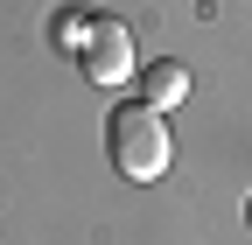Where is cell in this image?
<instances>
[{"instance_id":"obj_1","label":"cell","mask_w":252,"mask_h":245,"mask_svg":"<svg viewBox=\"0 0 252 245\" xmlns=\"http://www.w3.org/2000/svg\"><path fill=\"white\" fill-rule=\"evenodd\" d=\"M105 140H112V168L126 175V182H154L168 168V126H161V112H154L147 98H133V105H119L112 119H105Z\"/></svg>"},{"instance_id":"obj_3","label":"cell","mask_w":252,"mask_h":245,"mask_svg":"<svg viewBox=\"0 0 252 245\" xmlns=\"http://www.w3.org/2000/svg\"><path fill=\"white\" fill-rule=\"evenodd\" d=\"M140 98H147L154 112L182 105V98H189V63H175V56H154V63L140 70Z\"/></svg>"},{"instance_id":"obj_4","label":"cell","mask_w":252,"mask_h":245,"mask_svg":"<svg viewBox=\"0 0 252 245\" xmlns=\"http://www.w3.org/2000/svg\"><path fill=\"white\" fill-rule=\"evenodd\" d=\"M245 217H252V203H245Z\"/></svg>"},{"instance_id":"obj_2","label":"cell","mask_w":252,"mask_h":245,"mask_svg":"<svg viewBox=\"0 0 252 245\" xmlns=\"http://www.w3.org/2000/svg\"><path fill=\"white\" fill-rule=\"evenodd\" d=\"M77 56H84V77L98 84V91L105 84H126V77H133V28H126L119 14H98V21L84 28V49Z\"/></svg>"}]
</instances>
